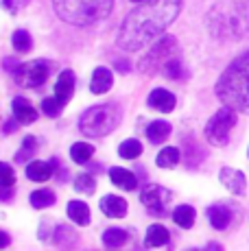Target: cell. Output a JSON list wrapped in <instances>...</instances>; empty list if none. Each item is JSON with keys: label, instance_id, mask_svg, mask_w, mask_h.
<instances>
[{"label": "cell", "instance_id": "cell-1", "mask_svg": "<svg viewBox=\"0 0 249 251\" xmlns=\"http://www.w3.org/2000/svg\"><path fill=\"white\" fill-rule=\"evenodd\" d=\"M184 0H145L138 2L136 9L129 11L123 26L118 28L116 44L123 50H140L151 42H157V37L175 22L179 16Z\"/></svg>", "mask_w": 249, "mask_h": 251}, {"label": "cell", "instance_id": "cell-2", "mask_svg": "<svg viewBox=\"0 0 249 251\" xmlns=\"http://www.w3.org/2000/svg\"><path fill=\"white\" fill-rule=\"evenodd\" d=\"M217 96L225 107L249 114V50L225 68L217 81Z\"/></svg>", "mask_w": 249, "mask_h": 251}, {"label": "cell", "instance_id": "cell-3", "mask_svg": "<svg viewBox=\"0 0 249 251\" xmlns=\"http://www.w3.org/2000/svg\"><path fill=\"white\" fill-rule=\"evenodd\" d=\"M208 28L219 40H241L249 33V4L236 0L217 2L208 11Z\"/></svg>", "mask_w": 249, "mask_h": 251}, {"label": "cell", "instance_id": "cell-4", "mask_svg": "<svg viewBox=\"0 0 249 251\" xmlns=\"http://www.w3.org/2000/svg\"><path fill=\"white\" fill-rule=\"evenodd\" d=\"M55 13L75 26H90L112 13L114 0H52Z\"/></svg>", "mask_w": 249, "mask_h": 251}, {"label": "cell", "instance_id": "cell-5", "mask_svg": "<svg viewBox=\"0 0 249 251\" xmlns=\"http://www.w3.org/2000/svg\"><path fill=\"white\" fill-rule=\"evenodd\" d=\"M121 118H123V112L116 103L94 105V107H90L88 112L81 116L79 129L90 138H103L118 127Z\"/></svg>", "mask_w": 249, "mask_h": 251}, {"label": "cell", "instance_id": "cell-6", "mask_svg": "<svg viewBox=\"0 0 249 251\" xmlns=\"http://www.w3.org/2000/svg\"><path fill=\"white\" fill-rule=\"evenodd\" d=\"M175 50H177L175 37L162 35L160 40L153 44L151 50L142 57V61H140V66H138V68H140V72H145V75H153V72H157L160 68H164L166 61L173 59Z\"/></svg>", "mask_w": 249, "mask_h": 251}, {"label": "cell", "instance_id": "cell-7", "mask_svg": "<svg viewBox=\"0 0 249 251\" xmlns=\"http://www.w3.org/2000/svg\"><path fill=\"white\" fill-rule=\"evenodd\" d=\"M236 125V109L221 107L205 125V138L214 147H225L229 140V131Z\"/></svg>", "mask_w": 249, "mask_h": 251}, {"label": "cell", "instance_id": "cell-8", "mask_svg": "<svg viewBox=\"0 0 249 251\" xmlns=\"http://www.w3.org/2000/svg\"><path fill=\"white\" fill-rule=\"evenodd\" d=\"M49 70H50V64L46 59L26 61V64H20L13 70V79L22 88H40L49 79Z\"/></svg>", "mask_w": 249, "mask_h": 251}, {"label": "cell", "instance_id": "cell-9", "mask_svg": "<svg viewBox=\"0 0 249 251\" xmlns=\"http://www.w3.org/2000/svg\"><path fill=\"white\" fill-rule=\"evenodd\" d=\"M171 199H173L171 192L162 186H155V183H149L140 195V201L145 203V207L155 216H169Z\"/></svg>", "mask_w": 249, "mask_h": 251}, {"label": "cell", "instance_id": "cell-10", "mask_svg": "<svg viewBox=\"0 0 249 251\" xmlns=\"http://www.w3.org/2000/svg\"><path fill=\"white\" fill-rule=\"evenodd\" d=\"M219 177H221V183H223L225 188H227L229 192H232V195H245L247 179H245V175H243L241 171L225 166V168H221Z\"/></svg>", "mask_w": 249, "mask_h": 251}, {"label": "cell", "instance_id": "cell-11", "mask_svg": "<svg viewBox=\"0 0 249 251\" xmlns=\"http://www.w3.org/2000/svg\"><path fill=\"white\" fill-rule=\"evenodd\" d=\"M55 168H59V160L52 157L50 162H31L26 166V177L31 181H49L55 173Z\"/></svg>", "mask_w": 249, "mask_h": 251}, {"label": "cell", "instance_id": "cell-12", "mask_svg": "<svg viewBox=\"0 0 249 251\" xmlns=\"http://www.w3.org/2000/svg\"><path fill=\"white\" fill-rule=\"evenodd\" d=\"M149 105L153 109H157V112L169 114L175 109L177 99H175L173 92H169L164 88H155V90H151V94H149Z\"/></svg>", "mask_w": 249, "mask_h": 251}, {"label": "cell", "instance_id": "cell-13", "mask_svg": "<svg viewBox=\"0 0 249 251\" xmlns=\"http://www.w3.org/2000/svg\"><path fill=\"white\" fill-rule=\"evenodd\" d=\"M11 109H13V118L22 125H28V123H35L37 120V109L31 105V100H26L25 96H16L11 103Z\"/></svg>", "mask_w": 249, "mask_h": 251}, {"label": "cell", "instance_id": "cell-14", "mask_svg": "<svg viewBox=\"0 0 249 251\" xmlns=\"http://www.w3.org/2000/svg\"><path fill=\"white\" fill-rule=\"evenodd\" d=\"M73 94H75V75H73V70H64L55 83V99L61 105H66L73 99Z\"/></svg>", "mask_w": 249, "mask_h": 251}, {"label": "cell", "instance_id": "cell-15", "mask_svg": "<svg viewBox=\"0 0 249 251\" xmlns=\"http://www.w3.org/2000/svg\"><path fill=\"white\" fill-rule=\"evenodd\" d=\"M100 210H103V214L109 216V219H123V216H127V201H124L123 197L107 195L100 199Z\"/></svg>", "mask_w": 249, "mask_h": 251}, {"label": "cell", "instance_id": "cell-16", "mask_svg": "<svg viewBox=\"0 0 249 251\" xmlns=\"http://www.w3.org/2000/svg\"><path fill=\"white\" fill-rule=\"evenodd\" d=\"M208 221L214 229H225L232 223V210L223 203H214L208 207Z\"/></svg>", "mask_w": 249, "mask_h": 251}, {"label": "cell", "instance_id": "cell-17", "mask_svg": "<svg viewBox=\"0 0 249 251\" xmlns=\"http://www.w3.org/2000/svg\"><path fill=\"white\" fill-rule=\"evenodd\" d=\"M114 85V75L109 68H97L92 75V81H90V90L92 94H105L109 92Z\"/></svg>", "mask_w": 249, "mask_h": 251}, {"label": "cell", "instance_id": "cell-18", "mask_svg": "<svg viewBox=\"0 0 249 251\" xmlns=\"http://www.w3.org/2000/svg\"><path fill=\"white\" fill-rule=\"evenodd\" d=\"M109 179H112L114 186L123 188V190H136V186H138L136 175H133L131 171H127V168H121V166L109 168Z\"/></svg>", "mask_w": 249, "mask_h": 251}, {"label": "cell", "instance_id": "cell-19", "mask_svg": "<svg viewBox=\"0 0 249 251\" xmlns=\"http://www.w3.org/2000/svg\"><path fill=\"white\" fill-rule=\"evenodd\" d=\"M169 238H171V234L164 225H151V227L147 229L145 245L147 247H162V245L169 243Z\"/></svg>", "mask_w": 249, "mask_h": 251}, {"label": "cell", "instance_id": "cell-20", "mask_svg": "<svg viewBox=\"0 0 249 251\" xmlns=\"http://www.w3.org/2000/svg\"><path fill=\"white\" fill-rule=\"evenodd\" d=\"M169 136H171V125L166 120H153L149 127H147V138L153 144H162Z\"/></svg>", "mask_w": 249, "mask_h": 251}, {"label": "cell", "instance_id": "cell-21", "mask_svg": "<svg viewBox=\"0 0 249 251\" xmlns=\"http://www.w3.org/2000/svg\"><path fill=\"white\" fill-rule=\"evenodd\" d=\"M127 238H129L127 229L109 227V229L103 231V245H105L107 249H118V247H123V245L127 243Z\"/></svg>", "mask_w": 249, "mask_h": 251}, {"label": "cell", "instance_id": "cell-22", "mask_svg": "<svg viewBox=\"0 0 249 251\" xmlns=\"http://www.w3.org/2000/svg\"><path fill=\"white\" fill-rule=\"evenodd\" d=\"M195 216H197V212H195L193 205H177L175 212H173V221L179 227L184 229H190L195 225Z\"/></svg>", "mask_w": 249, "mask_h": 251}, {"label": "cell", "instance_id": "cell-23", "mask_svg": "<svg viewBox=\"0 0 249 251\" xmlns=\"http://www.w3.org/2000/svg\"><path fill=\"white\" fill-rule=\"evenodd\" d=\"M68 216L76 225H88L90 223V207L83 201H70L68 203Z\"/></svg>", "mask_w": 249, "mask_h": 251}, {"label": "cell", "instance_id": "cell-24", "mask_svg": "<svg viewBox=\"0 0 249 251\" xmlns=\"http://www.w3.org/2000/svg\"><path fill=\"white\" fill-rule=\"evenodd\" d=\"M31 205L33 207H37V210H44V207H49L52 205L57 201V197H55V192L49 190V188H42V190H35V192H31Z\"/></svg>", "mask_w": 249, "mask_h": 251}, {"label": "cell", "instance_id": "cell-25", "mask_svg": "<svg viewBox=\"0 0 249 251\" xmlns=\"http://www.w3.org/2000/svg\"><path fill=\"white\" fill-rule=\"evenodd\" d=\"M118 155H121L123 160H136V157H140V155H142V144H140V140H136V138L124 140L121 147H118Z\"/></svg>", "mask_w": 249, "mask_h": 251}, {"label": "cell", "instance_id": "cell-26", "mask_svg": "<svg viewBox=\"0 0 249 251\" xmlns=\"http://www.w3.org/2000/svg\"><path fill=\"white\" fill-rule=\"evenodd\" d=\"M92 155H94L92 144L76 142V144H73V149H70V157H73V162H76V164H88L92 160Z\"/></svg>", "mask_w": 249, "mask_h": 251}, {"label": "cell", "instance_id": "cell-27", "mask_svg": "<svg viewBox=\"0 0 249 251\" xmlns=\"http://www.w3.org/2000/svg\"><path fill=\"white\" fill-rule=\"evenodd\" d=\"M177 162H179V149H175V147L162 149L155 157V164L160 168H173V166H177Z\"/></svg>", "mask_w": 249, "mask_h": 251}, {"label": "cell", "instance_id": "cell-28", "mask_svg": "<svg viewBox=\"0 0 249 251\" xmlns=\"http://www.w3.org/2000/svg\"><path fill=\"white\" fill-rule=\"evenodd\" d=\"M37 151V138L35 136H26L22 140V149L16 153V162L25 164V162H31V155Z\"/></svg>", "mask_w": 249, "mask_h": 251}, {"label": "cell", "instance_id": "cell-29", "mask_svg": "<svg viewBox=\"0 0 249 251\" xmlns=\"http://www.w3.org/2000/svg\"><path fill=\"white\" fill-rule=\"evenodd\" d=\"M11 44L18 52H28L33 46V40H31V35H28V31L18 28V31H13V35H11Z\"/></svg>", "mask_w": 249, "mask_h": 251}, {"label": "cell", "instance_id": "cell-30", "mask_svg": "<svg viewBox=\"0 0 249 251\" xmlns=\"http://www.w3.org/2000/svg\"><path fill=\"white\" fill-rule=\"evenodd\" d=\"M75 190L83 192V195H94V190H97V179H94L92 175H79L75 179Z\"/></svg>", "mask_w": 249, "mask_h": 251}, {"label": "cell", "instance_id": "cell-31", "mask_svg": "<svg viewBox=\"0 0 249 251\" xmlns=\"http://www.w3.org/2000/svg\"><path fill=\"white\" fill-rule=\"evenodd\" d=\"M162 70L166 72V76H169V79H184V75H186V70H184V66H181L179 57H173L171 61H166V66Z\"/></svg>", "mask_w": 249, "mask_h": 251}, {"label": "cell", "instance_id": "cell-32", "mask_svg": "<svg viewBox=\"0 0 249 251\" xmlns=\"http://www.w3.org/2000/svg\"><path fill=\"white\" fill-rule=\"evenodd\" d=\"M13 183H16V173H13V168L9 166L7 162H0V186L13 188Z\"/></svg>", "mask_w": 249, "mask_h": 251}, {"label": "cell", "instance_id": "cell-33", "mask_svg": "<svg viewBox=\"0 0 249 251\" xmlns=\"http://www.w3.org/2000/svg\"><path fill=\"white\" fill-rule=\"evenodd\" d=\"M61 107H64V105H61L57 99H44L42 100V112L49 116V118H57V116L61 114Z\"/></svg>", "mask_w": 249, "mask_h": 251}, {"label": "cell", "instance_id": "cell-34", "mask_svg": "<svg viewBox=\"0 0 249 251\" xmlns=\"http://www.w3.org/2000/svg\"><path fill=\"white\" fill-rule=\"evenodd\" d=\"M55 240H57V245H64V240H70V243H75V240H76V234H75L73 227L59 225V227H57V231H55Z\"/></svg>", "mask_w": 249, "mask_h": 251}, {"label": "cell", "instance_id": "cell-35", "mask_svg": "<svg viewBox=\"0 0 249 251\" xmlns=\"http://www.w3.org/2000/svg\"><path fill=\"white\" fill-rule=\"evenodd\" d=\"M11 199H13V188L0 186V201H2V203H9Z\"/></svg>", "mask_w": 249, "mask_h": 251}, {"label": "cell", "instance_id": "cell-36", "mask_svg": "<svg viewBox=\"0 0 249 251\" xmlns=\"http://www.w3.org/2000/svg\"><path fill=\"white\" fill-rule=\"evenodd\" d=\"M9 243H11V236H9L7 231H2V229H0V249L9 247Z\"/></svg>", "mask_w": 249, "mask_h": 251}, {"label": "cell", "instance_id": "cell-37", "mask_svg": "<svg viewBox=\"0 0 249 251\" xmlns=\"http://www.w3.org/2000/svg\"><path fill=\"white\" fill-rule=\"evenodd\" d=\"M2 7L7 9V11H13V13L18 11V7H16V0H2Z\"/></svg>", "mask_w": 249, "mask_h": 251}, {"label": "cell", "instance_id": "cell-38", "mask_svg": "<svg viewBox=\"0 0 249 251\" xmlns=\"http://www.w3.org/2000/svg\"><path fill=\"white\" fill-rule=\"evenodd\" d=\"M18 129V120H7V125H4V133H11Z\"/></svg>", "mask_w": 249, "mask_h": 251}, {"label": "cell", "instance_id": "cell-39", "mask_svg": "<svg viewBox=\"0 0 249 251\" xmlns=\"http://www.w3.org/2000/svg\"><path fill=\"white\" fill-rule=\"evenodd\" d=\"M114 66H116V68L121 70V72H129V68H131V66H129L127 61H123V59H121V61L116 59V61H114Z\"/></svg>", "mask_w": 249, "mask_h": 251}, {"label": "cell", "instance_id": "cell-40", "mask_svg": "<svg viewBox=\"0 0 249 251\" xmlns=\"http://www.w3.org/2000/svg\"><path fill=\"white\" fill-rule=\"evenodd\" d=\"M203 251H223V247L219 243H208V247H205Z\"/></svg>", "mask_w": 249, "mask_h": 251}, {"label": "cell", "instance_id": "cell-41", "mask_svg": "<svg viewBox=\"0 0 249 251\" xmlns=\"http://www.w3.org/2000/svg\"><path fill=\"white\" fill-rule=\"evenodd\" d=\"M131 2H145V0H131Z\"/></svg>", "mask_w": 249, "mask_h": 251}, {"label": "cell", "instance_id": "cell-42", "mask_svg": "<svg viewBox=\"0 0 249 251\" xmlns=\"http://www.w3.org/2000/svg\"><path fill=\"white\" fill-rule=\"evenodd\" d=\"M188 251H199V249H188Z\"/></svg>", "mask_w": 249, "mask_h": 251}, {"label": "cell", "instance_id": "cell-43", "mask_svg": "<svg viewBox=\"0 0 249 251\" xmlns=\"http://www.w3.org/2000/svg\"><path fill=\"white\" fill-rule=\"evenodd\" d=\"M247 153H249V151H247Z\"/></svg>", "mask_w": 249, "mask_h": 251}]
</instances>
